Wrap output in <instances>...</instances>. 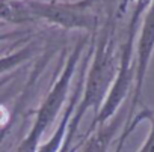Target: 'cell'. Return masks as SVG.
<instances>
[{"label":"cell","instance_id":"6da1fadb","mask_svg":"<svg viewBox=\"0 0 154 152\" xmlns=\"http://www.w3.org/2000/svg\"><path fill=\"white\" fill-rule=\"evenodd\" d=\"M116 20L110 14L94 39V57L86 69L82 97L75 106L69 125L79 127L89 109L97 115L116 77L119 56L116 50ZM94 115V116H95Z\"/></svg>","mask_w":154,"mask_h":152},{"label":"cell","instance_id":"7a4b0ae2","mask_svg":"<svg viewBox=\"0 0 154 152\" xmlns=\"http://www.w3.org/2000/svg\"><path fill=\"white\" fill-rule=\"evenodd\" d=\"M86 42H88V39L82 38L74 45L72 51L69 53L66 62L62 66V71H59L50 92L47 94V97L39 104V107L36 110L35 121H33L30 130L27 131L24 139L20 142L15 152H38L39 143H41V139H42L44 133L47 131L48 127H51V124L56 121L62 106L66 103L71 80L74 77V71H75L77 65H79V62H80V57L85 51Z\"/></svg>","mask_w":154,"mask_h":152},{"label":"cell","instance_id":"3957f363","mask_svg":"<svg viewBox=\"0 0 154 152\" xmlns=\"http://www.w3.org/2000/svg\"><path fill=\"white\" fill-rule=\"evenodd\" d=\"M23 2L33 20L39 18L63 29H80L88 32H94L98 26V18L94 12V0H79V2L23 0Z\"/></svg>","mask_w":154,"mask_h":152},{"label":"cell","instance_id":"277c9868","mask_svg":"<svg viewBox=\"0 0 154 152\" xmlns=\"http://www.w3.org/2000/svg\"><path fill=\"white\" fill-rule=\"evenodd\" d=\"M134 38H136V35L125 33V39L119 47V63H118L116 77L109 89V94H107L103 106L100 107L98 113L94 116L92 124L88 128L85 136L92 133L97 127L110 121L118 113V109L125 101L128 92L133 91V86H134V62H133Z\"/></svg>","mask_w":154,"mask_h":152},{"label":"cell","instance_id":"5b68a950","mask_svg":"<svg viewBox=\"0 0 154 152\" xmlns=\"http://www.w3.org/2000/svg\"><path fill=\"white\" fill-rule=\"evenodd\" d=\"M152 53H154V0H151L140 23V33L136 45V59H134V86H133L131 104L127 112V119L124 125H127L131 121V118L136 115V107L139 106L142 98L143 83Z\"/></svg>","mask_w":154,"mask_h":152},{"label":"cell","instance_id":"8992f818","mask_svg":"<svg viewBox=\"0 0 154 152\" xmlns=\"http://www.w3.org/2000/svg\"><path fill=\"white\" fill-rule=\"evenodd\" d=\"M85 77H86V65L82 66L80 69V75H79V80H77V85L74 86V92L71 95V98L68 100V104L63 110V115L60 118V122L57 124L54 133L51 134V137L39 145V149L38 152H59L60 148H62V143L65 140V136H66V131H68V125H69V121H71V116L75 110V106L79 103L80 97H82V92H83V85H85Z\"/></svg>","mask_w":154,"mask_h":152},{"label":"cell","instance_id":"52a82bcc","mask_svg":"<svg viewBox=\"0 0 154 152\" xmlns=\"http://www.w3.org/2000/svg\"><path fill=\"white\" fill-rule=\"evenodd\" d=\"M125 121L118 112L110 121L106 124L97 127L92 133L85 136L82 139V151L80 152H107L110 143L116 137V133L119 131L121 125H124Z\"/></svg>","mask_w":154,"mask_h":152},{"label":"cell","instance_id":"ba28073f","mask_svg":"<svg viewBox=\"0 0 154 152\" xmlns=\"http://www.w3.org/2000/svg\"><path fill=\"white\" fill-rule=\"evenodd\" d=\"M143 121L149 122V131H148V136H146L143 145L140 146V149H139L137 152H154V110H151V109H148V107H143L140 112H137V113L131 118V121H130L127 125H124V130H122V133H121V137H119V140H118V145H116L115 152H121V151H122V146H124L125 140L128 139V136H130V134L136 130V127H137L140 122H143Z\"/></svg>","mask_w":154,"mask_h":152},{"label":"cell","instance_id":"9c48e42d","mask_svg":"<svg viewBox=\"0 0 154 152\" xmlns=\"http://www.w3.org/2000/svg\"><path fill=\"white\" fill-rule=\"evenodd\" d=\"M0 21L23 24L33 21L23 0H0Z\"/></svg>","mask_w":154,"mask_h":152},{"label":"cell","instance_id":"30bf717a","mask_svg":"<svg viewBox=\"0 0 154 152\" xmlns=\"http://www.w3.org/2000/svg\"><path fill=\"white\" fill-rule=\"evenodd\" d=\"M36 48L33 45H26L14 53H9V54H5L0 57V75H5L8 74L9 71L15 69L17 66L23 65L24 62H27L33 54H35Z\"/></svg>","mask_w":154,"mask_h":152},{"label":"cell","instance_id":"8fae6325","mask_svg":"<svg viewBox=\"0 0 154 152\" xmlns=\"http://www.w3.org/2000/svg\"><path fill=\"white\" fill-rule=\"evenodd\" d=\"M12 125H14V121H9V122H8V124H5L3 127H0V148H2V145H3L5 139L8 137V134L11 133Z\"/></svg>","mask_w":154,"mask_h":152},{"label":"cell","instance_id":"7c38bea8","mask_svg":"<svg viewBox=\"0 0 154 152\" xmlns=\"http://www.w3.org/2000/svg\"><path fill=\"white\" fill-rule=\"evenodd\" d=\"M23 35L21 32H5V33H0V42H3V41H8V39H12V38H17Z\"/></svg>","mask_w":154,"mask_h":152},{"label":"cell","instance_id":"4fadbf2b","mask_svg":"<svg viewBox=\"0 0 154 152\" xmlns=\"http://www.w3.org/2000/svg\"><path fill=\"white\" fill-rule=\"evenodd\" d=\"M11 79H12V75H5V77H2V79H0V88H3Z\"/></svg>","mask_w":154,"mask_h":152}]
</instances>
